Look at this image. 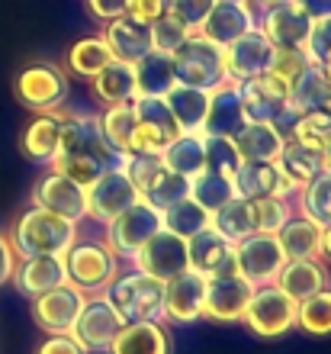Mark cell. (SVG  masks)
I'll use <instances>...</instances> for the list:
<instances>
[{
	"mask_svg": "<svg viewBox=\"0 0 331 354\" xmlns=\"http://www.w3.org/2000/svg\"><path fill=\"white\" fill-rule=\"evenodd\" d=\"M274 283L293 303H303V299L315 297L319 290L328 287V270H325V264L319 258H299V261H286Z\"/></svg>",
	"mask_w": 331,
	"mask_h": 354,
	"instance_id": "obj_29",
	"label": "cell"
},
{
	"mask_svg": "<svg viewBox=\"0 0 331 354\" xmlns=\"http://www.w3.org/2000/svg\"><path fill=\"white\" fill-rule=\"evenodd\" d=\"M319 68H322V75H325V77H328V81H331V55L325 58V62H322V65H319Z\"/></svg>",
	"mask_w": 331,
	"mask_h": 354,
	"instance_id": "obj_61",
	"label": "cell"
},
{
	"mask_svg": "<svg viewBox=\"0 0 331 354\" xmlns=\"http://www.w3.org/2000/svg\"><path fill=\"white\" fill-rule=\"evenodd\" d=\"M245 126H248V116H245V106H241L238 84L222 81L216 91H209V110H206V122H202V136L235 139Z\"/></svg>",
	"mask_w": 331,
	"mask_h": 354,
	"instance_id": "obj_24",
	"label": "cell"
},
{
	"mask_svg": "<svg viewBox=\"0 0 331 354\" xmlns=\"http://www.w3.org/2000/svg\"><path fill=\"white\" fill-rule=\"evenodd\" d=\"M276 242L283 248L286 261H299V258H322V225L312 223L309 216L293 213L280 225Z\"/></svg>",
	"mask_w": 331,
	"mask_h": 354,
	"instance_id": "obj_32",
	"label": "cell"
},
{
	"mask_svg": "<svg viewBox=\"0 0 331 354\" xmlns=\"http://www.w3.org/2000/svg\"><path fill=\"white\" fill-rule=\"evenodd\" d=\"M290 91H293V84L280 81L270 71L251 77V81H241L238 93H241V106H245L248 122H270V126H276L286 113L293 110L290 106Z\"/></svg>",
	"mask_w": 331,
	"mask_h": 354,
	"instance_id": "obj_12",
	"label": "cell"
},
{
	"mask_svg": "<svg viewBox=\"0 0 331 354\" xmlns=\"http://www.w3.org/2000/svg\"><path fill=\"white\" fill-rule=\"evenodd\" d=\"M290 139H296L299 145L312 151H325L331 145V113L312 110V113H299L290 129Z\"/></svg>",
	"mask_w": 331,
	"mask_h": 354,
	"instance_id": "obj_47",
	"label": "cell"
},
{
	"mask_svg": "<svg viewBox=\"0 0 331 354\" xmlns=\"http://www.w3.org/2000/svg\"><path fill=\"white\" fill-rule=\"evenodd\" d=\"M251 29H258V10L251 3H245V0H216L196 32L225 48L229 42H235Z\"/></svg>",
	"mask_w": 331,
	"mask_h": 354,
	"instance_id": "obj_19",
	"label": "cell"
},
{
	"mask_svg": "<svg viewBox=\"0 0 331 354\" xmlns=\"http://www.w3.org/2000/svg\"><path fill=\"white\" fill-rule=\"evenodd\" d=\"M91 84H93V97H97L103 106L135 100V71H132L129 62H116V58H113L103 71H97V75L91 77Z\"/></svg>",
	"mask_w": 331,
	"mask_h": 354,
	"instance_id": "obj_34",
	"label": "cell"
},
{
	"mask_svg": "<svg viewBox=\"0 0 331 354\" xmlns=\"http://www.w3.org/2000/svg\"><path fill=\"white\" fill-rule=\"evenodd\" d=\"M164 103L174 116L180 136H202V122H206V110H209V91L174 84L164 93Z\"/></svg>",
	"mask_w": 331,
	"mask_h": 354,
	"instance_id": "obj_30",
	"label": "cell"
},
{
	"mask_svg": "<svg viewBox=\"0 0 331 354\" xmlns=\"http://www.w3.org/2000/svg\"><path fill=\"white\" fill-rule=\"evenodd\" d=\"M270 39L261 32V29H251L245 36H238L235 42L222 48V62H225V81L231 84H241V81H251L258 75H267V65H270Z\"/></svg>",
	"mask_w": 331,
	"mask_h": 354,
	"instance_id": "obj_17",
	"label": "cell"
},
{
	"mask_svg": "<svg viewBox=\"0 0 331 354\" xmlns=\"http://www.w3.org/2000/svg\"><path fill=\"white\" fill-rule=\"evenodd\" d=\"M206 313V277L196 270H180L164 280V319L171 322H196Z\"/></svg>",
	"mask_w": 331,
	"mask_h": 354,
	"instance_id": "obj_21",
	"label": "cell"
},
{
	"mask_svg": "<svg viewBox=\"0 0 331 354\" xmlns=\"http://www.w3.org/2000/svg\"><path fill=\"white\" fill-rule=\"evenodd\" d=\"M55 158H87L103 168H122L129 155H116L106 145L97 122V113H62V142H58Z\"/></svg>",
	"mask_w": 331,
	"mask_h": 354,
	"instance_id": "obj_4",
	"label": "cell"
},
{
	"mask_svg": "<svg viewBox=\"0 0 331 354\" xmlns=\"http://www.w3.org/2000/svg\"><path fill=\"white\" fill-rule=\"evenodd\" d=\"M87 293L74 287V283H62L55 290H46L32 299V319H36L39 328H46L48 335H62V332H71L74 319L81 313Z\"/></svg>",
	"mask_w": 331,
	"mask_h": 354,
	"instance_id": "obj_18",
	"label": "cell"
},
{
	"mask_svg": "<svg viewBox=\"0 0 331 354\" xmlns=\"http://www.w3.org/2000/svg\"><path fill=\"white\" fill-rule=\"evenodd\" d=\"M293 3L303 10L312 23L315 19H328L331 17V0H293Z\"/></svg>",
	"mask_w": 331,
	"mask_h": 354,
	"instance_id": "obj_57",
	"label": "cell"
},
{
	"mask_svg": "<svg viewBox=\"0 0 331 354\" xmlns=\"http://www.w3.org/2000/svg\"><path fill=\"white\" fill-rule=\"evenodd\" d=\"M209 229L225 239V242H241L254 232V219H251V200H241V196H231L229 203H222L219 209L209 213Z\"/></svg>",
	"mask_w": 331,
	"mask_h": 354,
	"instance_id": "obj_38",
	"label": "cell"
},
{
	"mask_svg": "<svg viewBox=\"0 0 331 354\" xmlns=\"http://www.w3.org/2000/svg\"><path fill=\"white\" fill-rule=\"evenodd\" d=\"M110 354H171V338H167L161 322H122L116 338L106 348Z\"/></svg>",
	"mask_w": 331,
	"mask_h": 354,
	"instance_id": "obj_31",
	"label": "cell"
},
{
	"mask_svg": "<svg viewBox=\"0 0 331 354\" xmlns=\"http://www.w3.org/2000/svg\"><path fill=\"white\" fill-rule=\"evenodd\" d=\"M309 68H312V62H309V55H305L303 46H274L267 71L276 75L280 81H286V84H296Z\"/></svg>",
	"mask_w": 331,
	"mask_h": 354,
	"instance_id": "obj_48",
	"label": "cell"
},
{
	"mask_svg": "<svg viewBox=\"0 0 331 354\" xmlns=\"http://www.w3.org/2000/svg\"><path fill=\"white\" fill-rule=\"evenodd\" d=\"M87 7H91V13H93L97 19L110 23V19L126 17V13H129L132 0H87Z\"/></svg>",
	"mask_w": 331,
	"mask_h": 354,
	"instance_id": "obj_55",
	"label": "cell"
},
{
	"mask_svg": "<svg viewBox=\"0 0 331 354\" xmlns=\"http://www.w3.org/2000/svg\"><path fill=\"white\" fill-rule=\"evenodd\" d=\"M296 326L303 328L305 335L325 338L331 335V287L319 290L315 297L296 303Z\"/></svg>",
	"mask_w": 331,
	"mask_h": 354,
	"instance_id": "obj_44",
	"label": "cell"
},
{
	"mask_svg": "<svg viewBox=\"0 0 331 354\" xmlns=\"http://www.w3.org/2000/svg\"><path fill=\"white\" fill-rule=\"evenodd\" d=\"M245 3H248V0H245Z\"/></svg>",
	"mask_w": 331,
	"mask_h": 354,
	"instance_id": "obj_62",
	"label": "cell"
},
{
	"mask_svg": "<svg viewBox=\"0 0 331 354\" xmlns=\"http://www.w3.org/2000/svg\"><path fill=\"white\" fill-rule=\"evenodd\" d=\"M62 258H65L68 283H74L81 293H91V297L110 287V280L120 270V258L103 242H74Z\"/></svg>",
	"mask_w": 331,
	"mask_h": 354,
	"instance_id": "obj_6",
	"label": "cell"
},
{
	"mask_svg": "<svg viewBox=\"0 0 331 354\" xmlns=\"http://www.w3.org/2000/svg\"><path fill=\"white\" fill-rule=\"evenodd\" d=\"M103 297L113 303L122 322H164V280L151 277L145 270H126L110 280Z\"/></svg>",
	"mask_w": 331,
	"mask_h": 354,
	"instance_id": "obj_1",
	"label": "cell"
},
{
	"mask_svg": "<svg viewBox=\"0 0 331 354\" xmlns=\"http://www.w3.org/2000/svg\"><path fill=\"white\" fill-rule=\"evenodd\" d=\"M32 206H42L48 213L81 223V219H87V187L74 184L58 171H48L32 187Z\"/></svg>",
	"mask_w": 331,
	"mask_h": 354,
	"instance_id": "obj_16",
	"label": "cell"
},
{
	"mask_svg": "<svg viewBox=\"0 0 331 354\" xmlns=\"http://www.w3.org/2000/svg\"><path fill=\"white\" fill-rule=\"evenodd\" d=\"M158 229H164V225H161V209H155V206L145 203V200H138V203H132L129 209H122L120 216H113L110 223H106L103 245H106L116 258L132 261V254H135Z\"/></svg>",
	"mask_w": 331,
	"mask_h": 354,
	"instance_id": "obj_7",
	"label": "cell"
},
{
	"mask_svg": "<svg viewBox=\"0 0 331 354\" xmlns=\"http://www.w3.org/2000/svg\"><path fill=\"white\" fill-rule=\"evenodd\" d=\"M202 145H206V168L216 171V174L235 177L241 165V155L235 149L231 139H222V136H202Z\"/></svg>",
	"mask_w": 331,
	"mask_h": 354,
	"instance_id": "obj_50",
	"label": "cell"
},
{
	"mask_svg": "<svg viewBox=\"0 0 331 354\" xmlns=\"http://www.w3.org/2000/svg\"><path fill=\"white\" fill-rule=\"evenodd\" d=\"M122 168H126L129 180L135 184L138 196H142L145 203H151L155 209H167L171 203H177V200H184V196L190 194V180L174 174V171L164 165L161 155H145V151H138V155H129V158H126Z\"/></svg>",
	"mask_w": 331,
	"mask_h": 354,
	"instance_id": "obj_3",
	"label": "cell"
},
{
	"mask_svg": "<svg viewBox=\"0 0 331 354\" xmlns=\"http://www.w3.org/2000/svg\"><path fill=\"white\" fill-rule=\"evenodd\" d=\"M235 196L241 200H258V196H296V190L290 180L283 177V171L276 168V161H241L235 177Z\"/></svg>",
	"mask_w": 331,
	"mask_h": 354,
	"instance_id": "obj_23",
	"label": "cell"
},
{
	"mask_svg": "<svg viewBox=\"0 0 331 354\" xmlns=\"http://www.w3.org/2000/svg\"><path fill=\"white\" fill-rule=\"evenodd\" d=\"M190 36H193V29H187L174 13H164L161 19L151 23V48H155V52H164V55H174Z\"/></svg>",
	"mask_w": 331,
	"mask_h": 354,
	"instance_id": "obj_49",
	"label": "cell"
},
{
	"mask_svg": "<svg viewBox=\"0 0 331 354\" xmlns=\"http://www.w3.org/2000/svg\"><path fill=\"white\" fill-rule=\"evenodd\" d=\"M296 213L309 216L312 223L331 225V171H322L296 194Z\"/></svg>",
	"mask_w": 331,
	"mask_h": 354,
	"instance_id": "obj_43",
	"label": "cell"
},
{
	"mask_svg": "<svg viewBox=\"0 0 331 354\" xmlns=\"http://www.w3.org/2000/svg\"><path fill=\"white\" fill-rule=\"evenodd\" d=\"M17 100L36 113L62 110L68 100V75L52 62H32L17 75Z\"/></svg>",
	"mask_w": 331,
	"mask_h": 354,
	"instance_id": "obj_10",
	"label": "cell"
},
{
	"mask_svg": "<svg viewBox=\"0 0 331 354\" xmlns=\"http://www.w3.org/2000/svg\"><path fill=\"white\" fill-rule=\"evenodd\" d=\"M190 196H193L202 209L212 213V209H219L222 203H229L231 196H235V184H231V177L202 168L196 177H190Z\"/></svg>",
	"mask_w": 331,
	"mask_h": 354,
	"instance_id": "obj_45",
	"label": "cell"
},
{
	"mask_svg": "<svg viewBox=\"0 0 331 354\" xmlns=\"http://www.w3.org/2000/svg\"><path fill=\"white\" fill-rule=\"evenodd\" d=\"M164 165L174 174L180 177H196L202 168H206V145H202V136H177L164 151H161Z\"/></svg>",
	"mask_w": 331,
	"mask_h": 354,
	"instance_id": "obj_41",
	"label": "cell"
},
{
	"mask_svg": "<svg viewBox=\"0 0 331 354\" xmlns=\"http://www.w3.org/2000/svg\"><path fill=\"white\" fill-rule=\"evenodd\" d=\"M13 270H17V252H13L10 239H3V235H0V287L13 277Z\"/></svg>",
	"mask_w": 331,
	"mask_h": 354,
	"instance_id": "obj_56",
	"label": "cell"
},
{
	"mask_svg": "<svg viewBox=\"0 0 331 354\" xmlns=\"http://www.w3.org/2000/svg\"><path fill=\"white\" fill-rule=\"evenodd\" d=\"M254 10H264V7H274V3H280V0H248Z\"/></svg>",
	"mask_w": 331,
	"mask_h": 354,
	"instance_id": "obj_59",
	"label": "cell"
},
{
	"mask_svg": "<svg viewBox=\"0 0 331 354\" xmlns=\"http://www.w3.org/2000/svg\"><path fill=\"white\" fill-rule=\"evenodd\" d=\"M296 213V196H258L251 200V219H254V232L276 235L280 225Z\"/></svg>",
	"mask_w": 331,
	"mask_h": 354,
	"instance_id": "obj_46",
	"label": "cell"
},
{
	"mask_svg": "<svg viewBox=\"0 0 331 354\" xmlns=\"http://www.w3.org/2000/svg\"><path fill=\"white\" fill-rule=\"evenodd\" d=\"M142 196H138L135 184L129 180L126 168H110L87 187V216L106 225L113 216H120L122 209H129Z\"/></svg>",
	"mask_w": 331,
	"mask_h": 354,
	"instance_id": "obj_13",
	"label": "cell"
},
{
	"mask_svg": "<svg viewBox=\"0 0 331 354\" xmlns=\"http://www.w3.org/2000/svg\"><path fill=\"white\" fill-rule=\"evenodd\" d=\"M212 3H216V0H171V13H174L187 29L196 32V29L202 26V19H206V13L212 10Z\"/></svg>",
	"mask_w": 331,
	"mask_h": 354,
	"instance_id": "obj_52",
	"label": "cell"
},
{
	"mask_svg": "<svg viewBox=\"0 0 331 354\" xmlns=\"http://www.w3.org/2000/svg\"><path fill=\"white\" fill-rule=\"evenodd\" d=\"M161 225L167 232L180 235V239H190V235L209 229V209H202L193 196L187 194L184 200H177L167 209H161Z\"/></svg>",
	"mask_w": 331,
	"mask_h": 354,
	"instance_id": "obj_42",
	"label": "cell"
},
{
	"mask_svg": "<svg viewBox=\"0 0 331 354\" xmlns=\"http://www.w3.org/2000/svg\"><path fill=\"white\" fill-rule=\"evenodd\" d=\"M132 268L145 270L158 280H171L177 277L180 270L190 268V258H187V239L167 232V229H158L151 239H148L135 254H132Z\"/></svg>",
	"mask_w": 331,
	"mask_h": 354,
	"instance_id": "obj_15",
	"label": "cell"
},
{
	"mask_svg": "<svg viewBox=\"0 0 331 354\" xmlns=\"http://www.w3.org/2000/svg\"><path fill=\"white\" fill-rule=\"evenodd\" d=\"M187 258H190V270L202 274V277H216L225 270H235L231 264V242H225L216 229H202V232L187 239Z\"/></svg>",
	"mask_w": 331,
	"mask_h": 354,
	"instance_id": "obj_28",
	"label": "cell"
},
{
	"mask_svg": "<svg viewBox=\"0 0 331 354\" xmlns=\"http://www.w3.org/2000/svg\"><path fill=\"white\" fill-rule=\"evenodd\" d=\"M100 36L106 39V46H110L116 62H129L132 65V62H138L145 52H151V26L142 23V19H135L132 13L110 19Z\"/></svg>",
	"mask_w": 331,
	"mask_h": 354,
	"instance_id": "obj_26",
	"label": "cell"
},
{
	"mask_svg": "<svg viewBox=\"0 0 331 354\" xmlns=\"http://www.w3.org/2000/svg\"><path fill=\"white\" fill-rule=\"evenodd\" d=\"M174 77L177 84H190L200 91H216L225 81V62H222V46L209 42L206 36L193 32L174 55Z\"/></svg>",
	"mask_w": 331,
	"mask_h": 354,
	"instance_id": "obj_5",
	"label": "cell"
},
{
	"mask_svg": "<svg viewBox=\"0 0 331 354\" xmlns=\"http://www.w3.org/2000/svg\"><path fill=\"white\" fill-rule=\"evenodd\" d=\"M97 122H100L106 145L116 155H132V142H135V110H132V103H110L97 116Z\"/></svg>",
	"mask_w": 331,
	"mask_h": 354,
	"instance_id": "obj_37",
	"label": "cell"
},
{
	"mask_svg": "<svg viewBox=\"0 0 331 354\" xmlns=\"http://www.w3.org/2000/svg\"><path fill=\"white\" fill-rule=\"evenodd\" d=\"M129 13L135 19H142V23H155V19H161L164 13H171V0H132Z\"/></svg>",
	"mask_w": 331,
	"mask_h": 354,
	"instance_id": "obj_54",
	"label": "cell"
},
{
	"mask_svg": "<svg viewBox=\"0 0 331 354\" xmlns=\"http://www.w3.org/2000/svg\"><path fill=\"white\" fill-rule=\"evenodd\" d=\"M10 280H17L19 293H26V297L36 299L39 293L62 287L68 280L65 258H62V254H29V258H19L17 270H13Z\"/></svg>",
	"mask_w": 331,
	"mask_h": 354,
	"instance_id": "obj_25",
	"label": "cell"
},
{
	"mask_svg": "<svg viewBox=\"0 0 331 354\" xmlns=\"http://www.w3.org/2000/svg\"><path fill=\"white\" fill-rule=\"evenodd\" d=\"M322 171H331V145L322 151Z\"/></svg>",
	"mask_w": 331,
	"mask_h": 354,
	"instance_id": "obj_60",
	"label": "cell"
},
{
	"mask_svg": "<svg viewBox=\"0 0 331 354\" xmlns=\"http://www.w3.org/2000/svg\"><path fill=\"white\" fill-rule=\"evenodd\" d=\"M36 354H87L81 348V342L71 335V332H62V335H48L42 345L36 348Z\"/></svg>",
	"mask_w": 331,
	"mask_h": 354,
	"instance_id": "obj_53",
	"label": "cell"
},
{
	"mask_svg": "<svg viewBox=\"0 0 331 354\" xmlns=\"http://www.w3.org/2000/svg\"><path fill=\"white\" fill-rule=\"evenodd\" d=\"M120 328H122L120 313L113 309V303L103 297V293H97V297L84 299L81 313H77V319H74L71 335L81 342L84 351L91 354V351H106Z\"/></svg>",
	"mask_w": 331,
	"mask_h": 354,
	"instance_id": "obj_14",
	"label": "cell"
},
{
	"mask_svg": "<svg viewBox=\"0 0 331 354\" xmlns=\"http://www.w3.org/2000/svg\"><path fill=\"white\" fill-rule=\"evenodd\" d=\"M258 29L270 39V46H305L312 19L293 0H280L274 7L258 10Z\"/></svg>",
	"mask_w": 331,
	"mask_h": 354,
	"instance_id": "obj_22",
	"label": "cell"
},
{
	"mask_svg": "<svg viewBox=\"0 0 331 354\" xmlns=\"http://www.w3.org/2000/svg\"><path fill=\"white\" fill-rule=\"evenodd\" d=\"M58 142H62V110L36 113L19 136V149L36 165H52L58 155Z\"/></svg>",
	"mask_w": 331,
	"mask_h": 354,
	"instance_id": "obj_27",
	"label": "cell"
},
{
	"mask_svg": "<svg viewBox=\"0 0 331 354\" xmlns=\"http://www.w3.org/2000/svg\"><path fill=\"white\" fill-rule=\"evenodd\" d=\"M132 110H135V142H132V155H138V151L161 155V151L180 136L174 116L167 110L164 97H135V100H132Z\"/></svg>",
	"mask_w": 331,
	"mask_h": 354,
	"instance_id": "obj_11",
	"label": "cell"
},
{
	"mask_svg": "<svg viewBox=\"0 0 331 354\" xmlns=\"http://www.w3.org/2000/svg\"><path fill=\"white\" fill-rule=\"evenodd\" d=\"M322 258H328L331 261V225H325L322 229Z\"/></svg>",
	"mask_w": 331,
	"mask_h": 354,
	"instance_id": "obj_58",
	"label": "cell"
},
{
	"mask_svg": "<svg viewBox=\"0 0 331 354\" xmlns=\"http://www.w3.org/2000/svg\"><path fill=\"white\" fill-rule=\"evenodd\" d=\"M74 242H77V223L48 213L42 206L26 209L13 225V235H10V245H13V252L19 258H29V254H65Z\"/></svg>",
	"mask_w": 331,
	"mask_h": 354,
	"instance_id": "obj_2",
	"label": "cell"
},
{
	"mask_svg": "<svg viewBox=\"0 0 331 354\" xmlns=\"http://www.w3.org/2000/svg\"><path fill=\"white\" fill-rule=\"evenodd\" d=\"M290 106L296 113H312V110H325L331 113V81L322 75V68L312 65L290 91Z\"/></svg>",
	"mask_w": 331,
	"mask_h": 354,
	"instance_id": "obj_39",
	"label": "cell"
},
{
	"mask_svg": "<svg viewBox=\"0 0 331 354\" xmlns=\"http://www.w3.org/2000/svg\"><path fill=\"white\" fill-rule=\"evenodd\" d=\"M135 71V97H164L177 84L174 77V58L164 52H145V55L132 62Z\"/></svg>",
	"mask_w": 331,
	"mask_h": 354,
	"instance_id": "obj_33",
	"label": "cell"
},
{
	"mask_svg": "<svg viewBox=\"0 0 331 354\" xmlns=\"http://www.w3.org/2000/svg\"><path fill=\"white\" fill-rule=\"evenodd\" d=\"M276 168L283 171V177L296 190H303L312 177L322 174V151H312L305 145H299L296 139H286L280 155H276Z\"/></svg>",
	"mask_w": 331,
	"mask_h": 354,
	"instance_id": "obj_36",
	"label": "cell"
},
{
	"mask_svg": "<svg viewBox=\"0 0 331 354\" xmlns=\"http://www.w3.org/2000/svg\"><path fill=\"white\" fill-rule=\"evenodd\" d=\"M241 322L258 338H280L296 328V303L276 283H264L254 287L248 306L241 313Z\"/></svg>",
	"mask_w": 331,
	"mask_h": 354,
	"instance_id": "obj_8",
	"label": "cell"
},
{
	"mask_svg": "<svg viewBox=\"0 0 331 354\" xmlns=\"http://www.w3.org/2000/svg\"><path fill=\"white\" fill-rule=\"evenodd\" d=\"M251 293H254V287L241 277L238 270L206 277V313L202 316L216 319V322H238Z\"/></svg>",
	"mask_w": 331,
	"mask_h": 354,
	"instance_id": "obj_20",
	"label": "cell"
},
{
	"mask_svg": "<svg viewBox=\"0 0 331 354\" xmlns=\"http://www.w3.org/2000/svg\"><path fill=\"white\" fill-rule=\"evenodd\" d=\"M231 142H235L241 161H276L286 139L270 122H248Z\"/></svg>",
	"mask_w": 331,
	"mask_h": 354,
	"instance_id": "obj_35",
	"label": "cell"
},
{
	"mask_svg": "<svg viewBox=\"0 0 331 354\" xmlns=\"http://www.w3.org/2000/svg\"><path fill=\"white\" fill-rule=\"evenodd\" d=\"M231 264L251 287H264V283L276 280L280 268L286 264V254L276 242V235L251 232L248 239L231 245Z\"/></svg>",
	"mask_w": 331,
	"mask_h": 354,
	"instance_id": "obj_9",
	"label": "cell"
},
{
	"mask_svg": "<svg viewBox=\"0 0 331 354\" xmlns=\"http://www.w3.org/2000/svg\"><path fill=\"white\" fill-rule=\"evenodd\" d=\"M113 62V52L103 36H84L68 48V71L77 77H93Z\"/></svg>",
	"mask_w": 331,
	"mask_h": 354,
	"instance_id": "obj_40",
	"label": "cell"
},
{
	"mask_svg": "<svg viewBox=\"0 0 331 354\" xmlns=\"http://www.w3.org/2000/svg\"><path fill=\"white\" fill-rule=\"evenodd\" d=\"M303 48H305V55H309L312 65H322L325 58L331 55V17L328 19H315Z\"/></svg>",
	"mask_w": 331,
	"mask_h": 354,
	"instance_id": "obj_51",
	"label": "cell"
}]
</instances>
